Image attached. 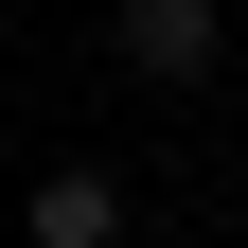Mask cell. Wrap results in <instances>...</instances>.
Returning <instances> with one entry per match:
<instances>
[{
	"label": "cell",
	"instance_id": "6da1fadb",
	"mask_svg": "<svg viewBox=\"0 0 248 248\" xmlns=\"http://www.w3.org/2000/svg\"><path fill=\"white\" fill-rule=\"evenodd\" d=\"M107 53L142 89H195L213 53H231V0H107Z\"/></svg>",
	"mask_w": 248,
	"mask_h": 248
},
{
	"label": "cell",
	"instance_id": "7a4b0ae2",
	"mask_svg": "<svg viewBox=\"0 0 248 248\" xmlns=\"http://www.w3.org/2000/svg\"><path fill=\"white\" fill-rule=\"evenodd\" d=\"M18 231H36V248H124V177H107V160H53Z\"/></svg>",
	"mask_w": 248,
	"mask_h": 248
}]
</instances>
